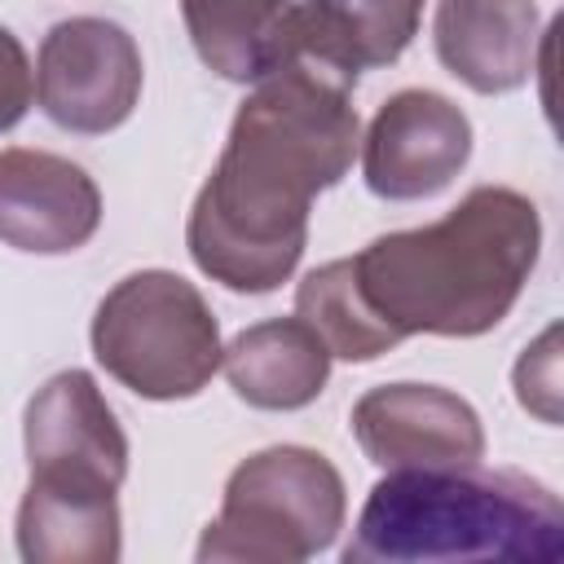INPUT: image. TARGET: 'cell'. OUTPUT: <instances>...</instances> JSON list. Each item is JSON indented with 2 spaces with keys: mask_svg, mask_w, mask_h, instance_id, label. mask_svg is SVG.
Masks as SVG:
<instances>
[{
  "mask_svg": "<svg viewBox=\"0 0 564 564\" xmlns=\"http://www.w3.org/2000/svg\"><path fill=\"white\" fill-rule=\"evenodd\" d=\"M141 84V48L110 18H66L40 44L35 97L40 110L66 132H115L137 110Z\"/></svg>",
  "mask_w": 564,
  "mask_h": 564,
  "instance_id": "cell-6",
  "label": "cell"
},
{
  "mask_svg": "<svg viewBox=\"0 0 564 564\" xmlns=\"http://www.w3.org/2000/svg\"><path fill=\"white\" fill-rule=\"evenodd\" d=\"M423 0H295L286 62L357 88L361 70L392 66L419 35ZM282 62V66H286Z\"/></svg>",
  "mask_w": 564,
  "mask_h": 564,
  "instance_id": "cell-11",
  "label": "cell"
},
{
  "mask_svg": "<svg viewBox=\"0 0 564 564\" xmlns=\"http://www.w3.org/2000/svg\"><path fill=\"white\" fill-rule=\"evenodd\" d=\"M542 18L533 0H436L432 44L441 66L471 93L498 97L538 70Z\"/></svg>",
  "mask_w": 564,
  "mask_h": 564,
  "instance_id": "cell-12",
  "label": "cell"
},
{
  "mask_svg": "<svg viewBox=\"0 0 564 564\" xmlns=\"http://www.w3.org/2000/svg\"><path fill=\"white\" fill-rule=\"evenodd\" d=\"M357 141L352 88L304 62L256 79L189 207L194 264L238 295L278 291L304 256L313 198L348 176Z\"/></svg>",
  "mask_w": 564,
  "mask_h": 564,
  "instance_id": "cell-1",
  "label": "cell"
},
{
  "mask_svg": "<svg viewBox=\"0 0 564 564\" xmlns=\"http://www.w3.org/2000/svg\"><path fill=\"white\" fill-rule=\"evenodd\" d=\"M220 370L256 410H304L330 379V352L304 317H269L229 339Z\"/></svg>",
  "mask_w": 564,
  "mask_h": 564,
  "instance_id": "cell-13",
  "label": "cell"
},
{
  "mask_svg": "<svg viewBox=\"0 0 564 564\" xmlns=\"http://www.w3.org/2000/svg\"><path fill=\"white\" fill-rule=\"evenodd\" d=\"M516 397L542 423H560V326H546L516 361Z\"/></svg>",
  "mask_w": 564,
  "mask_h": 564,
  "instance_id": "cell-17",
  "label": "cell"
},
{
  "mask_svg": "<svg viewBox=\"0 0 564 564\" xmlns=\"http://www.w3.org/2000/svg\"><path fill=\"white\" fill-rule=\"evenodd\" d=\"M295 0H181L194 53L229 84H256L286 62Z\"/></svg>",
  "mask_w": 564,
  "mask_h": 564,
  "instance_id": "cell-15",
  "label": "cell"
},
{
  "mask_svg": "<svg viewBox=\"0 0 564 564\" xmlns=\"http://www.w3.org/2000/svg\"><path fill=\"white\" fill-rule=\"evenodd\" d=\"M564 502L511 467H401L375 480L344 564H560Z\"/></svg>",
  "mask_w": 564,
  "mask_h": 564,
  "instance_id": "cell-3",
  "label": "cell"
},
{
  "mask_svg": "<svg viewBox=\"0 0 564 564\" xmlns=\"http://www.w3.org/2000/svg\"><path fill=\"white\" fill-rule=\"evenodd\" d=\"M35 101V70L22 48V40L0 26V132L18 128Z\"/></svg>",
  "mask_w": 564,
  "mask_h": 564,
  "instance_id": "cell-18",
  "label": "cell"
},
{
  "mask_svg": "<svg viewBox=\"0 0 564 564\" xmlns=\"http://www.w3.org/2000/svg\"><path fill=\"white\" fill-rule=\"evenodd\" d=\"M119 489L26 480L18 502V555L26 564H115L123 555Z\"/></svg>",
  "mask_w": 564,
  "mask_h": 564,
  "instance_id": "cell-14",
  "label": "cell"
},
{
  "mask_svg": "<svg viewBox=\"0 0 564 564\" xmlns=\"http://www.w3.org/2000/svg\"><path fill=\"white\" fill-rule=\"evenodd\" d=\"M538 256L542 216L533 198L476 185L441 220L379 234L348 260L361 300L397 339H471L516 308Z\"/></svg>",
  "mask_w": 564,
  "mask_h": 564,
  "instance_id": "cell-2",
  "label": "cell"
},
{
  "mask_svg": "<svg viewBox=\"0 0 564 564\" xmlns=\"http://www.w3.org/2000/svg\"><path fill=\"white\" fill-rule=\"evenodd\" d=\"M31 480L119 489L128 476V436L88 370H57L22 414Z\"/></svg>",
  "mask_w": 564,
  "mask_h": 564,
  "instance_id": "cell-8",
  "label": "cell"
},
{
  "mask_svg": "<svg viewBox=\"0 0 564 564\" xmlns=\"http://www.w3.org/2000/svg\"><path fill=\"white\" fill-rule=\"evenodd\" d=\"M352 436L383 467H463L485 458V423L471 401L436 383H379L357 397Z\"/></svg>",
  "mask_w": 564,
  "mask_h": 564,
  "instance_id": "cell-9",
  "label": "cell"
},
{
  "mask_svg": "<svg viewBox=\"0 0 564 564\" xmlns=\"http://www.w3.org/2000/svg\"><path fill=\"white\" fill-rule=\"evenodd\" d=\"M348 516L344 476L308 445H269L242 458L220 498V516L198 538V564H300L322 555Z\"/></svg>",
  "mask_w": 564,
  "mask_h": 564,
  "instance_id": "cell-5",
  "label": "cell"
},
{
  "mask_svg": "<svg viewBox=\"0 0 564 564\" xmlns=\"http://www.w3.org/2000/svg\"><path fill=\"white\" fill-rule=\"evenodd\" d=\"M471 159V119L432 88L392 93L366 137H361V176L370 194L388 203H419L441 194Z\"/></svg>",
  "mask_w": 564,
  "mask_h": 564,
  "instance_id": "cell-7",
  "label": "cell"
},
{
  "mask_svg": "<svg viewBox=\"0 0 564 564\" xmlns=\"http://www.w3.org/2000/svg\"><path fill=\"white\" fill-rule=\"evenodd\" d=\"M295 317H304L326 344V352L339 361H375L401 344L361 300L352 260H330L304 273L295 286Z\"/></svg>",
  "mask_w": 564,
  "mask_h": 564,
  "instance_id": "cell-16",
  "label": "cell"
},
{
  "mask_svg": "<svg viewBox=\"0 0 564 564\" xmlns=\"http://www.w3.org/2000/svg\"><path fill=\"white\" fill-rule=\"evenodd\" d=\"M97 366L145 401H189L220 370V322L203 291L172 269L119 278L88 326Z\"/></svg>",
  "mask_w": 564,
  "mask_h": 564,
  "instance_id": "cell-4",
  "label": "cell"
},
{
  "mask_svg": "<svg viewBox=\"0 0 564 564\" xmlns=\"http://www.w3.org/2000/svg\"><path fill=\"white\" fill-rule=\"evenodd\" d=\"M101 225L97 181L48 150H0V242L31 256H70Z\"/></svg>",
  "mask_w": 564,
  "mask_h": 564,
  "instance_id": "cell-10",
  "label": "cell"
}]
</instances>
